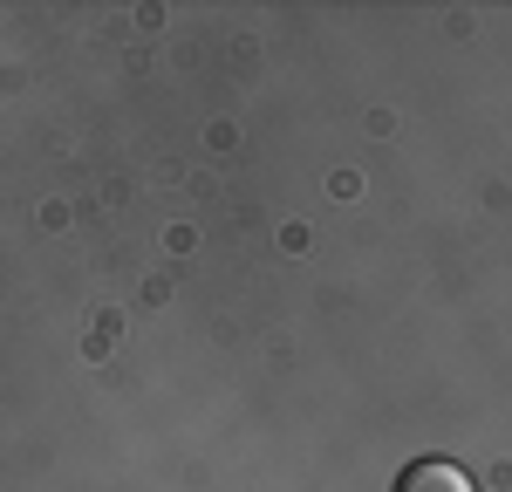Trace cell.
<instances>
[{
	"instance_id": "cell-1",
	"label": "cell",
	"mask_w": 512,
	"mask_h": 492,
	"mask_svg": "<svg viewBox=\"0 0 512 492\" xmlns=\"http://www.w3.org/2000/svg\"><path fill=\"white\" fill-rule=\"evenodd\" d=\"M396 492H478V479L451 458H417V465H403Z\"/></svg>"
}]
</instances>
